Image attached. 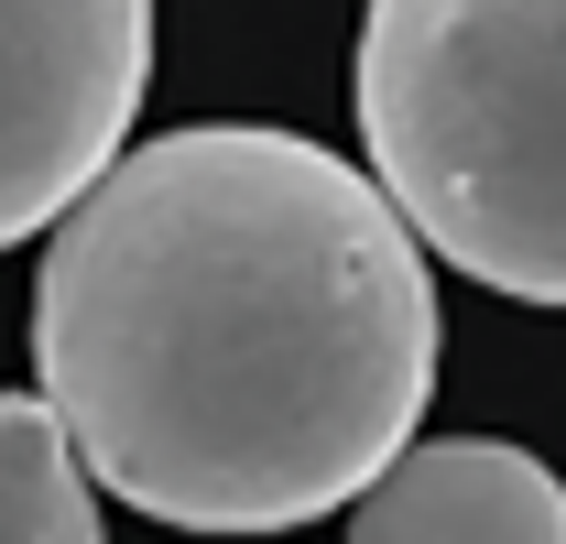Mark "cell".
Listing matches in <instances>:
<instances>
[{"mask_svg": "<svg viewBox=\"0 0 566 544\" xmlns=\"http://www.w3.org/2000/svg\"><path fill=\"white\" fill-rule=\"evenodd\" d=\"M142 76L153 0H0V251L120 164Z\"/></svg>", "mask_w": 566, "mask_h": 544, "instance_id": "obj_3", "label": "cell"}, {"mask_svg": "<svg viewBox=\"0 0 566 544\" xmlns=\"http://www.w3.org/2000/svg\"><path fill=\"white\" fill-rule=\"evenodd\" d=\"M349 544H566V490L501 436H424L349 501Z\"/></svg>", "mask_w": 566, "mask_h": 544, "instance_id": "obj_4", "label": "cell"}, {"mask_svg": "<svg viewBox=\"0 0 566 544\" xmlns=\"http://www.w3.org/2000/svg\"><path fill=\"white\" fill-rule=\"evenodd\" d=\"M349 98L415 251L566 305V0H370Z\"/></svg>", "mask_w": 566, "mask_h": 544, "instance_id": "obj_2", "label": "cell"}, {"mask_svg": "<svg viewBox=\"0 0 566 544\" xmlns=\"http://www.w3.org/2000/svg\"><path fill=\"white\" fill-rule=\"evenodd\" d=\"M0 544H98V490L76 479L55 414L0 393Z\"/></svg>", "mask_w": 566, "mask_h": 544, "instance_id": "obj_5", "label": "cell"}, {"mask_svg": "<svg viewBox=\"0 0 566 544\" xmlns=\"http://www.w3.org/2000/svg\"><path fill=\"white\" fill-rule=\"evenodd\" d=\"M33 370L76 479L175 534H294L415 447L436 272L305 132H164L55 218Z\"/></svg>", "mask_w": 566, "mask_h": 544, "instance_id": "obj_1", "label": "cell"}]
</instances>
